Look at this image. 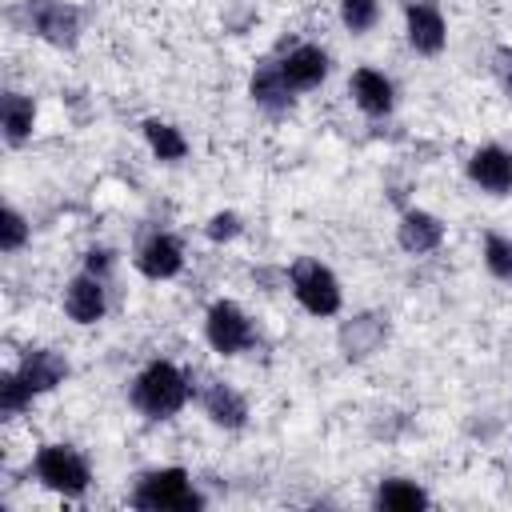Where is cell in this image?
I'll use <instances>...</instances> for the list:
<instances>
[{
	"instance_id": "6da1fadb",
	"label": "cell",
	"mask_w": 512,
	"mask_h": 512,
	"mask_svg": "<svg viewBox=\"0 0 512 512\" xmlns=\"http://www.w3.org/2000/svg\"><path fill=\"white\" fill-rule=\"evenodd\" d=\"M192 400V376L172 360H152L132 380V408L148 420H172Z\"/></svg>"
},
{
	"instance_id": "7a4b0ae2",
	"label": "cell",
	"mask_w": 512,
	"mask_h": 512,
	"mask_svg": "<svg viewBox=\"0 0 512 512\" xmlns=\"http://www.w3.org/2000/svg\"><path fill=\"white\" fill-rule=\"evenodd\" d=\"M204 504H208L204 492L192 484L188 468H180V464L152 468L132 488V508H140V512H200Z\"/></svg>"
},
{
	"instance_id": "3957f363",
	"label": "cell",
	"mask_w": 512,
	"mask_h": 512,
	"mask_svg": "<svg viewBox=\"0 0 512 512\" xmlns=\"http://www.w3.org/2000/svg\"><path fill=\"white\" fill-rule=\"evenodd\" d=\"M288 284H292V296L296 304L308 312V316H336L340 304H344V288L336 280V272L328 264H320L316 256H296L292 268H288Z\"/></svg>"
},
{
	"instance_id": "277c9868",
	"label": "cell",
	"mask_w": 512,
	"mask_h": 512,
	"mask_svg": "<svg viewBox=\"0 0 512 512\" xmlns=\"http://www.w3.org/2000/svg\"><path fill=\"white\" fill-rule=\"evenodd\" d=\"M32 472H36V480H40L48 492L68 496V500L84 496L88 484H92V468H88V460H84L72 444H44V448H36Z\"/></svg>"
},
{
	"instance_id": "5b68a950",
	"label": "cell",
	"mask_w": 512,
	"mask_h": 512,
	"mask_svg": "<svg viewBox=\"0 0 512 512\" xmlns=\"http://www.w3.org/2000/svg\"><path fill=\"white\" fill-rule=\"evenodd\" d=\"M204 340L220 356H240V352H248L256 344V332H252L248 312L236 300H216L204 312Z\"/></svg>"
},
{
	"instance_id": "8992f818",
	"label": "cell",
	"mask_w": 512,
	"mask_h": 512,
	"mask_svg": "<svg viewBox=\"0 0 512 512\" xmlns=\"http://www.w3.org/2000/svg\"><path fill=\"white\" fill-rule=\"evenodd\" d=\"M28 28L52 48H76L84 20L68 0H28Z\"/></svg>"
},
{
	"instance_id": "52a82bcc",
	"label": "cell",
	"mask_w": 512,
	"mask_h": 512,
	"mask_svg": "<svg viewBox=\"0 0 512 512\" xmlns=\"http://www.w3.org/2000/svg\"><path fill=\"white\" fill-rule=\"evenodd\" d=\"M404 36L412 44V52L420 56H440L448 44V20L440 12L436 0H412L404 8Z\"/></svg>"
},
{
	"instance_id": "ba28073f",
	"label": "cell",
	"mask_w": 512,
	"mask_h": 512,
	"mask_svg": "<svg viewBox=\"0 0 512 512\" xmlns=\"http://www.w3.org/2000/svg\"><path fill=\"white\" fill-rule=\"evenodd\" d=\"M192 396H196V404L204 408V416L216 428L236 432V428L248 424V400L232 384H224V380H200L196 384V376H192Z\"/></svg>"
},
{
	"instance_id": "9c48e42d",
	"label": "cell",
	"mask_w": 512,
	"mask_h": 512,
	"mask_svg": "<svg viewBox=\"0 0 512 512\" xmlns=\"http://www.w3.org/2000/svg\"><path fill=\"white\" fill-rule=\"evenodd\" d=\"M384 340H388V312H376V308L356 312L336 332V344H340L344 360H368L372 352L384 348Z\"/></svg>"
},
{
	"instance_id": "30bf717a",
	"label": "cell",
	"mask_w": 512,
	"mask_h": 512,
	"mask_svg": "<svg viewBox=\"0 0 512 512\" xmlns=\"http://www.w3.org/2000/svg\"><path fill=\"white\" fill-rule=\"evenodd\" d=\"M132 264H136V272H140L144 280H172V276H180V268H184V244H180L172 232H152V236L136 248Z\"/></svg>"
},
{
	"instance_id": "8fae6325",
	"label": "cell",
	"mask_w": 512,
	"mask_h": 512,
	"mask_svg": "<svg viewBox=\"0 0 512 512\" xmlns=\"http://www.w3.org/2000/svg\"><path fill=\"white\" fill-rule=\"evenodd\" d=\"M64 312H68L72 324H84V328L88 324H100L104 312H108V288H104V280L92 276V272L72 276L68 288H64Z\"/></svg>"
},
{
	"instance_id": "7c38bea8",
	"label": "cell",
	"mask_w": 512,
	"mask_h": 512,
	"mask_svg": "<svg viewBox=\"0 0 512 512\" xmlns=\"http://www.w3.org/2000/svg\"><path fill=\"white\" fill-rule=\"evenodd\" d=\"M468 180L488 196H508L512 192V152L500 144L476 148L468 156Z\"/></svg>"
},
{
	"instance_id": "4fadbf2b",
	"label": "cell",
	"mask_w": 512,
	"mask_h": 512,
	"mask_svg": "<svg viewBox=\"0 0 512 512\" xmlns=\"http://www.w3.org/2000/svg\"><path fill=\"white\" fill-rule=\"evenodd\" d=\"M280 72H284V80L292 84V92H312V88H320V84L328 80L332 60H328V52H324L320 44H296V48L280 60Z\"/></svg>"
},
{
	"instance_id": "5bb4252c",
	"label": "cell",
	"mask_w": 512,
	"mask_h": 512,
	"mask_svg": "<svg viewBox=\"0 0 512 512\" xmlns=\"http://www.w3.org/2000/svg\"><path fill=\"white\" fill-rule=\"evenodd\" d=\"M396 244L408 252V256H428L444 244V220L428 208H408L396 224Z\"/></svg>"
},
{
	"instance_id": "9a60e30c",
	"label": "cell",
	"mask_w": 512,
	"mask_h": 512,
	"mask_svg": "<svg viewBox=\"0 0 512 512\" xmlns=\"http://www.w3.org/2000/svg\"><path fill=\"white\" fill-rule=\"evenodd\" d=\"M348 92H352V104L372 120H380L396 108V88L380 68H356L348 80Z\"/></svg>"
},
{
	"instance_id": "2e32d148",
	"label": "cell",
	"mask_w": 512,
	"mask_h": 512,
	"mask_svg": "<svg viewBox=\"0 0 512 512\" xmlns=\"http://www.w3.org/2000/svg\"><path fill=\"white\" fill-rule=\"evenodd\" d=\"M248 96H252L256 108H264V112H272V116H284V112H292V104H296V92H292V84H288L284 72H280V60H268V64H260V68L252 72Z\"/></svg>"
},
{
	"instance_id": "e0dca14e",
	"label": "cell",
	"mask_w": 512,
	"mask_h": 512,
	"mask_svg": "<svg viewBox=\"0 0 512 512\" xmlns=\"http://www.w3.org/2000/svg\"><path fill=\"white\" fill-rule=\"evenodd\" d=\"M16 372L24 376V384L36 396H44V392H52V388H60L68 380V360L60 352H52V348H28L20 356V364H16Z\"/></svg>"
},
{
	"instance_id": "ac0fdd59",
	"label": "cell",
	"mask_w": 512,
	"mask_h": 512,
	"mask_svg": "<svg viewBox=\"0 0 512 512\" xmlns=\"http://www.w3.org/2000/svg\"><path fill=\"white\" fill-rule=\"evenodd\" d=\"M372 504L384 508V512H420V508L432 504V496L416 480H408V476H388V480L376 484Z\"/></svg>"
},
{
	"instance_id": "d6986e66",
	"label": "cell",
	"mask_w": 512,
	"mask_h": 512,
	"mask_svg": "<svg viewBox=\"0 0 512 512\" xmlns=\"http://www.w3.org/2000/svg\"><path fill=\"white\" fill-rule=\"evenodd\" d=\"M0 124H4V140L16 148L24 140H32L36 128V104L24 92H4L0 96Z\"/></svg>"
},
{
	"instance_id": "ffe728a7",
	"label": "cell",
	"mask_w": 512,
	"mask_h": 512,
	"mask_svg": "<svg viewBox=\"0 0 512 512\" xmlns=\"http://www.w3.org/2000/svg\"><path fill=\"white\" fill-rule=\"evenodd\" d=\"M140 128H144V140H148V148H152V156L160 164H180L188 156V140H184V132L176 124H168L160 116H148Z\"/></svg>"
},
{
	"instance_id": "44dd1931",
	"label": "cell",
	"mask_w": 512,
	"mask_h": 512,
	"mask_svg": "<svg viewBox=\"0 0 512 512\" xmlns=\"http://www.w3.org/2000/svg\"><path fill=\"white\" fill-rule=\"evenodd\" d=\"M32 400H36V392L24 384V376L16 372V368H8V372H0V416H20L24 408H32Z\"/></svg>"
},
{
	"instance_id": "7402d4cb",
	"label": "cell",
	"mask_w": 512,
	"mask_h": 512,
	"mask_svg": "<svg viewBox=\"0 0 512 512\" xmlns=\"http://www.w3.org/2000/svg\"><path fill=\"white\" fill-rule=\"evenodd\" d=\"M376 20H380V0H340V24H344L352 36L372 32Z\"/></svg>"
},
{
	"instance_id": "603a6c76",
	"label": "cell",
	"mask_w": 512,
	"mask_h": 512,
	"mask_svg": "<svg viewBox=\"0 0 512 512\" xmlns=\"http://www.w3.org/2000/svg\"><path fill=\"white\" fill-rule=\"evenodd\" d=\"M484 268L496 280L512 284V236H500V232H488L484 236Z\"/></svg>"
},
{
	"instance_id": "cb8c5ba5",
	"label": "cell",
	"mask_w": 512,
	"mask_h": 512,
	"mask_svg": "<svg viewBox=\"0 0 512 512\" xmlns=\"http://www.w3.org/2000/svg\"><path fill=\"white\" fill-rule=\"evenodd\" d=\"M28 232H32V224L16 212V208H4V216H0V252H20L24 244H28Z\"/></svg>"
},
{
	"instance_id": "d4e9b609",
	"label": "cell",
	"mask_w": 512,
	"mask_h": 512,
	"mask_svg": "<svg viewBox=\"0 0 512 512\" xmlns=\"http://www.w3.org/2000/svg\"><path fill=\"white\" fill-rule=\"evenodd\" d=\"M240 232H244V220H240V212H232V208L212 212L208 224H204V236H208L212 244H228V240H236Z\"/></svg>"
},
{
	"instance_id": "484cf974",
	"label": "cell",
	"mask_w": 512,
	"mask_h": 512,
	"mask_svg": "<svg viewBox=\"0 0 512 512\" xmlns=\"http://www.w3.org/2000/svg\"><path fill=\"white\" fill-rule=\"evenodd\" d=\"M116 268V252L108 248V244H92L88 252H84V272H92V276H108Z\"/></svg>"
},
{
	"instance_id": "4316f807",
	"label": "cell",
	"mask_w": 512,
	"mask_h": 512,
	"mask_svg": "<svg viewBox=\"0 0 512 512\" xmlns=\"http://www.w3.org/2000/svg\"><path fill=\"white\" fill-rule=\"evenodd\" d=\"M500 80H504V92L512 96V56L504 60V68H500Z\"/></svg>"
}]
</instances>
